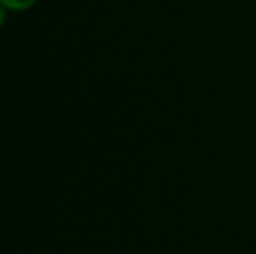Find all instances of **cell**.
Returning a JSON list of instances; mask_svg holds the SVG:
<instances>
[{"label":"cell","mask_w":256,"mask_h":254,"mask_svg":"<svg viewBox=\"0 0 256 254\" xmlns=\"http://www.w3.org/2000/svg\"><path fill=\"white\" fill-rule=\"evenodd\" d=\"M37 0H0L4 7L7 9H12V10H26L30 9Z\"/></svg>","instance_id":"obj_1"},{"label":"cell","mask_w":256,"mask_h":254,"mask_svg":"<svg viewBox=\"0 0 256 254\" xmlns=\"http://www.w3.org/2000/svg\"><path fill=\"white\" fill-rule=\"evenodd\" d=\"M4 21H6V10H4V5L0 3V26L4 24Z\"/></svg>","instance_id":"obj_2"}]
</instances>
